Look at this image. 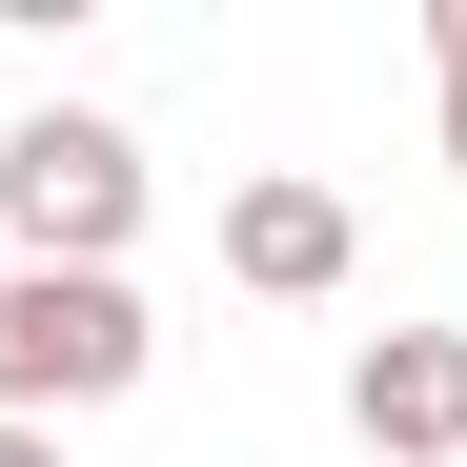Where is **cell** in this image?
<instances>
[{"mask_svg": "<svg viewBox=\"0 0 467 467\" xmlns=\"http://www.w3.org/2000/svg\"><path fill=\"white\" fill-rule=\"evenodd\" d=\"M163 366L122 265H21L0 285V427H61V407H122V386Z\"/></svg>", "mask_w": 467, "mask_h": 467, "instance_id": "1", "label": "cell"}, {"mask_svg": "<svg viewBox=\"0 0 467 467\" xmlns=\"http://www.w3.org/2000/svg\"><path fill=\"white\" fill-rule=\"evenodd\" d=\"M0 244H21V265H122V244H142V142H122L102 102L0 122Z\"/></svg>", "mask_w": 467, "mask_h": 467, "instance_id": "2", "label": "cell"}, {"mask_svg": "<svg viewBox=\"0 0 467 467\" xmlns=\"http://www.w3.org/2000/svg\"><path fill=\"white\" fill-rule=\"evenodd\" d=\"M346 427H366L386 467H467V326H386V346L346 366Z\"/></svg>", "mask_w": 467, "mask_h": 467, "instance_id": "3", "label": "cell"}, {"mask_svg": "<svg viewBox=\"0 0 467 467\" xmlns=\"http://www.w3.org/2000/svg\"><path fill=\"white\" fill-rule=\"evenodd\" d=\"M366 265V223L326 203V183H244V203H223V285H265V305H326Z\"/></svg>", "mask_w": 467, "mask_h": 467, "instance_id": "4", "label": "cell"}, {"mask_svg": "<svg viewBox=\"0 0 467 467\" xmlns=\"http://www.w3.org/2000/svg\"><path fill=\"white\" fill-rule=\"evenodd\" d=\"M427 61H447V163H467V0H447V21H427Z\"/></svg>", "mask_w": 467, "mask_h": 467, "instance_id": "5", "label": "cell"}, {"mask_svg": "<svg viewBox=\"0 0 467 467\" xmlns=\"http://www.w3.org/2000/svg\"><path fill=\"white\" fill-rule=\"evenodd\" d=\"M0 467H61V427H0Z\"/></svg>", "mask_w": 467, "mask_h": 467, "instance_id": "6", "label": "cell"}, {"mask_svg": "<svg viewBox=\"0 0 467 467\" xmlns=\"http://www.w3.org/2000/svg\"><path fill=\"white\" fill-rule=\"evenodd\" d=\"M0 285H21V244H0Z\"/></svg>", "mask_w": 467, "mask_h": 467, "instance_id": "7", "label": "cell"}]
</instances>
